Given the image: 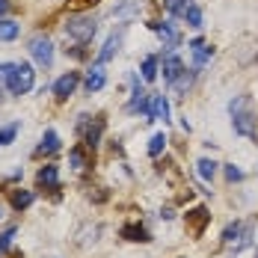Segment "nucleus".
I'll use <instances>...</instances> for the list:
<instances>
[{
    "instance_id": "f257e3e1",
    "label": "nucleus",
    "mask_w": 258,
    "mask_h": 258,
    "mask_svg": "<svg viewBox=\"0 0 258 258\" xmlns=\"http://www.w3.org/2000/svg\"><path fill=\"white\" fill-rule=\"evenodd\" d=\"M229 113H232L234 134H240V137H246V140H255L258 137V122H255V113H252L249 95H234L232 101H229Z\"/></svg>"
},
{
    "instance_id": "f03ea898",
    "label": "nucleus",
    "mask_w": 258,
    "mask_h": 258,
    "mask_svg": "<svg viewBox=\"0 0 258 258\" xmlns=\"http://www.w3.org/2000/svg\"><path fill=\"white\" fill-rule=\"evenodd\" d=\"M95 33H98L95 15H72V18L66 21V36H72L75 42H83V45H86Z\"/></svg>"
},
{
    "instance_id": "7ed1b4c3",
    "label": "nucleus",
    "mask_w": 258,
    "mask_h": 258,
    "mask_svg": "<svg viewBox=\"0 0 258 258\" xmlns=\"http://www.w3.org/2000/svg\"><path fill=\"white\" fill-rule=\"evenodd\" d=\"M223 243L232 249V252H240L252 243V226L249 223H229L226 232H223Z\"/></svg>"
},
{
    "instance_id": "20e7f679",
    "label": "nucleus",
    "mask_w": 258,
    "mask_h": 258,
    "mask_svg": "<svg viewBox=\"0 0 258 258\" xmlns=\"http://www.w3.org/2000/svg\"><path fill=\"white\" fill-rule=\"evenodd\" d=\"M33 83H36L33 66H30V62H15V72H12V78H9V92H12V95H27V92L33 89Z\"/></svg>"
},
{
    "instance_id": "39448f33",
    "label": "nucleus",
    "mask_w": 258,
    "mask_h": 258,
    "mask_svg": "<svg viewBox=\"0 0 258 258\" xmlns=\"http://www.w3.org/2000/svg\"><path fill=\"white\" fill-rule=\"evenodd\" d=\"M27 51H30V56H33L42 69H51V62H53V42L48 39V36H33V39H30V45H27Z\"/></svg>"
},
{
    "instance_id": "423d86ee",
    "label": "nucleus",
    "mask_w": 258,
    "mask_h": 258,
    "mask_svg": "<svg viewBox=\"0 0 258 258\" xmlns=\"http://www.w3.org/2000/svg\"><path fill=\"white\" fill-rule=\"evenodd\" d=\"M78 83H80V75L78 72H66L62 78L53 83V95H56V101H66L75 89H78Z\"/></svg>"
},
{
    "instance_id": "0eeeda50",
    "label": "nucleus",
    "mask_w": 258,
    "mask_h": 258,
    "mask_svg": "<svg viewBox=\"0 0 258 258\" xmlns=\"http://www.w3.org/2000/svg\"><path fill=\"white\" fill-rule=\"evenodd\" d=\"M152 30H155L157 36H160V42H163V48H175L181 42V36H178V30L169 24V21H152Z\"/></svg>"
},
{
    "instance_id": "6e6552de",
    "label": "nucleus",
    "mask_w": 258,
    "mask_h": 258,
    "mask_svg": "<svg viewBox=\"0 0 258 258\" xmlns=\"http://www.w3.org/2000/svg\"><path fill=\"white\" fill-rule=\"evenodd\" d=\"M160 72H163V80L175 83V80L184 75V62H181L175 53H166V56H163V62H160Z\"/></svg>"
},
{
    "instance_id": "1a4fd4ad",
    "label": "nucleus",
    "mask_w": 258,
    "mask_h": 258,
    "mask_svg": "<svg viewBox=\"0 0 258 258\" xmlns=\"http://www.w3.org/2000/svg\"><path fill=\"white\" fill-rule=\"evenodd\" d=\"M208 223H211V211H208V208H202V205L193 208V211L187 214V226H190V232H193V234H202Z\"/></svg>"
},
{
    "instance_id": "9d476101",
    "label": "nucleus",
    "mask_w": 258,
    "mask_h": 258,
    "mask_svg": "<svg viewBox=\"0 0 258 258\" xmlns=\"http://www.w3.org/2000/svg\"><path fill=\"white\" fill-rule=\"evenodd\" d=\"M104 83H107V72H104V62H95L92 66V72L86 75V80H83V86H86V92L92 95V92H98Z\"/></svg>"
},
{
    "instance_id": "9b49d317",
    "label": "nucleus",
    "mask_w": 258,
    "mask_h": 258,
    "mask_svg": "<svg viewBox=\"0 0 258 258\" xmlns=\"http://www.w3.org/2000/svg\"><path fill=\"white\" fill-rule=\"evenodd\" d=\"M149 119L152 122H169V101L166 95H155L149 104Z\"/></svg>"
},
{
    "instance_id": "f8f14e48",
    "label": "nucleus",
    "mask_w": 258,
    "mask_h": 258,
    "mask_svg": "<svg viewBox=\"0 0 258 258\" xmlns=\"http://www.w3.org/2000/svg\"><path fill=\"white\" fill-rule=\"evenodd\" d=\"M190 53H193V66H196V69H202L208 59L214 56V48L205 45L202 39H193V42H190Z\"/></svg>"
},
{
    "instance_id": "ddd939ff",
    "label": "nucleus",
    "mask_w": 258,
    "mask_h": 258,
    "mask_svg": "<svg viewBox=\"0 0 258 258\" xmlns=\"http://www.w3.org/2000/svg\"><path fill=\"white\" fill-rule=\"evenodd\" d=\"M36 181H39L42 187H48V190H59V172H56L53 163H45V166L36 172Z\"/></svg>"
},
{
    "instance_id": "4468645a",
    "label": "nucleus",
    "mask_w": 258,
    "mask_h": 258,
    "mask_svg": "<svg viewBox=\"0 0 258 258\" xmlns=\"http://www.w3.org/2000/svg\"><path fill=\"white\" fill-rule=\"evenodd\" d=\"M101 134H104V119L101 116H95L92 125H89L86 134H83V146H86V149H95V146L101 143Z\"/></svg>"
},
{
    "instance_id": "2eb2a0df",
    "label": "nucleus",
    "mask_w": 258,
    "mask_h": 258,
    "mask_svg": "<svg viewBox=\"0 0 258 258\" xmlns=\"http://www.w3.org/2000/svg\"><path fill=\"white\" fill-rule=\"evenodd\" d=\"M122 237H125V240H134V243H149V240H152V234L146 232V226H140V223L122 226Z\"/></svg>"
},
{
    "instance_id": "dca6fc26",
    "label": "nucleus",
    "mask_w": 258,
    "mask_h": 258,
    "mask_svg": "<svg viewBox=\"0 0 258 258\" xmlns=\"http://www.w3.org/2000/svg\"><path fill=\"white\" fill-rule=\"evenodd\" d=\"M119 45H122V30H119V33H113V36L104 42L101 53H98V62H110V59L119 53Z\"/></svg>"
},
{
    "instance_id": "f3484780",
    "label": "nucleus",
    "mask_w": 258,
    "mask_h": 258,
    "mask_svg": "<svg viewBox=\"0 0 258 258\" xmlns=\"http://www.w3.org/2000/svg\"><path fill=\"white\" fill-rule=\"evenodd\" d=\"M56 149H59L56 131H45V134H42V143H39V155H53Z\"/></svg>"
},
{
    "instance_id": "a211bd4d",
    "label": "nucleus",
    "mask_w": 258,
    "mask_h": 258,
    "mask_svg": "<svg viewBox=\"0 0 258 258\" xmlns=\"http://www.w3.org/2000/svg\"><path fill=\"white\" fill-rule=\"evenodd\" d=\"M196 172H199L202 181H214V175H217V163H214L211 157H199V160H196Z\"/></svg>"
},
{
    "instance_id": "6ab92c4d",
    "label": "nucleus",
    "mask_w": 258,
    "mask_h": 258,
    "mask_svg": "<svg viewBox=\"0 0 258 258\" xmlns=\"http://www.w3.org/2000/svg\"><path fill=\"white\" fill-rule=\"evenodd\" d=\"M33 199H36L33 190H15V193H12V208H15V211H24V208L33 205Z\"/></svg>"
},
{
    "instance_id": "aec40b11",
    "label": "nucleus",
    "mask_w": 258,
    "mask_h": 258,
    "mask_svg": "<svg viewBox=\"0 0 258 258\" xmlns=\"http://www.w3.org/2000/svg\"><path fill=\"white\" fill-rule=\"evenodd\" d=\"M160 72V59L157 56H146L143 59V80H155Z\"/></svg>"
},
{
    "instance_id": "412c9836",
    "label": "nucleus",
    "mask_w": 258,
    "mask_h": 258,
    "mask_svg": "<svg viewBox=\"0 0 258 258\" xmlns=\"http://www.w3.org/2000/svg\"><path fill=\"white\" fill-rule=\"evenodd\" d=\"M12 39H18V24L0 18V42H12Z\"/></svg>"
},
{
    "instance_id": "4be33fe9",
    "label": "nucleus",
    "mask_w": 258,
    "mask_h": 258,
    "mask_svg": "<svg viewBox=\"0 0 258 258\" xmlns=\"http://www.w3.org/2000/svg\"><path fill=\"white\" fill-rule=\"evenodd\" d=\"M69 163H72L75 169H83V166H86V152H83V146H75V149L69 152Z\"/></svg>"
},
{
    "instance_id": "5701e85b",
    "label": "nucleus",
    "mask_w": 258,
    "mask_h": 258,
    "mask_svg": "<svg viewBox=\"0 0 258 258\" xmlns=\"http://www.w3.org/2000/svg\"><path fill=\"white\" fill-rule=\"evenodd\" d=\"M163 149H166V134H155V137L149 140V155L157 157Z\"/></svg>"
},
{
    "instance_id": "b1692460",
    "label": "nucleus",
    "mask_w": 258,
    "mask_h": 258,
    "mask_svg": "<svg viewBox=\"0 0 258 258\" xmlns=\"http://www.w3.org/2000/svg\"><path fill=\"white\" fill-rule=\"evenodd\" d=\"M181 18L190 27H202V9H199V6H187V12H184Z\"/></svg>"
},
{
    "instance_id": "393cba45",
    "label": "nucleus",
    "mask_w": 258,
    "mask_h": 258,
    "mask_svg": "<svg viewBox=\"0 0 258 258\" xmlns=\"http://www.w3.org/2000/svg\"><path fill=\"white\" fill-rule=\"evenodd\" d=\"M163 6H166L172 15H184L187 6H193V3H190V0H163Z\"/></svg>"
},
{
    "instance_id": "a878e982",
    "label": "nucleus",
    "mask_w": 258,
    "mask_h": 258,
    "mask_svg": "<svg viewBox=\"0 0 258 258\" xmlns=\"http://www.w3.org/2000/svg\"><path fill=\"white\" fill-rule=\"evenodd\" d=\"M15 234H18V229H15V226H9L6 232H0V249H3V252H6V249L12 246V240H15Z\"/></svg>"
},
{
    "instance_id": "bb28decb",
    "label": "nucleus",
    "mask_w": 258,
    "mask_h": 258,
    "mask_svg": "<svg viewBox=\"0 0 258 258\" xmlns=\"http://www.w3.org/2000/svg\"><path fill=\"white\" fill-rule=\"evenodd\" d=\"M190 83H193V75H187V72H184V75H181V78L175 80V83H172V89H175L178 95H184V92L190 89Z\"/></svg>"
},
{
    "instance_id": "cd10ccee",
    "label": "nucleus",
    "mask_w": 258,
    "mask_h": 258,
    "mask_svg": "<svg viewBox=\"0 0 258 258\" xmlns=\"http://www.w3.org/2000/svg\"><path fill=\"white\" fill-rule=\"evenodd\" d=\"M15 134H18V125H6V128H0V146H9V143L15 140Z\"/></svg>"
},
{
    "instance_id": "c85d7f7f",
    "label": "nucleus",
    "mask_w": 258,
    "mask_h": 258,
    "mask_svg": "<svg viewBox=\"0 0 258 258\" xmlns=\"http://www.w3.org/2000/svg\"><path fill=\"white\" fill-rule=\"evenodd\" d=\"M12 72H15V62H0V83H9Z\"/></svg>"
},
{
    "instance_id": "c756f323",
    "label": "nucleus",
    "mask_w": 258,
    "mask_h": 258,
    "mask_svg": "<svg viewBox=\"0 0 258 258\" xmlns=\"http://www.w3.org/2000/svg\"><path fill=\"white\" fill-rule=\"evenodd\" d=\"M226 178H229V181H240V178H243V172H240L234 163H229V166H226Z\"/></svg>"
},
{
    "instance_id": "7c9ffc66",
    "label": "nucleus",
    "mask_w": 258,
    "mask_h": 258,
    "mask_svg": "<svg viewBox=\"0 0 258 258\" xmlns=\"http://www.w3.org/2000/svg\"><path fill=\"white\" fill-rule=\"evenodd\" d=\"M72 56H75V59H83V56H86V45H83V42H78V45H75V48H72Z\"/></svg>"
},
{
    "instance_id": "2f4dec72",
    "label": "nucleus",
    "mask_w": 258,
    "mask_h": 258,
    "mask_svg": "<svg viewBox=\"0 0 258 258\" xmlns=\"http://www.w3.org/2000/svg\"><path fill=\"white\" fill-rule=\"evenodd\" d=\"M6 9H9V0H0V18L6 15Z\"/></svg>"
},
{
    "instance_id": "473e14b6",
    "label": "nucleus",
    "mask_w": 258,
    "mask_h": 258,
    "mask_svg": "<svg viewBox=\"0 0 258 258\" xmlns=\"http://www.w3.org/2000/svg\"><path fill=\"white\" fill-rule=\"evenodd\" d=\"M72 3H78V6H86V3H98V0H72Z\"/></svg>"
},
{
    "instance_id": "72a5a7b5",
    "label": "nucleus",
    "mask_w": 258,
    "mask_h": 258,
    "mask_svg": "<svg viewBox=\"0 0 258 258\" xmlns=\"http://www.w3.org/2000/svg\"><path fill=\"white\" fill-rule=\"evenodd\" d=\"M0 98H3V89H0Z\"/></svg>"
},
{
    "instance_id": "f704fd0d",
    "label": "nucleus",
    "mask_w": 258,
    "mask_h": 258,
    "mask_svg": "<svg viewBox=\"0 0 258 258\" xmlns=\"http://www.w3.org/2000/svg\"><path fill=\"white\" fill-rule=\"evenodd\" d=\"M0 217H3V214H0Z\"/></svg>"
},
{
    "instance_id": "c9c22d12",
    "label": "nucleus",
    "mask_w": 258,
    "mask_h": 258,
    "mask_svg": "<svg viewBox=\"0 0 258 258\" xmlns=\"http://www.w3.org/2000/svg\"><path fill=\"white\" fill-rule=\"evenodd\" d=\"M0 252H3V249H0Z\"/></svg>"
},
{
    "instance_id": "e433bc0d",
    "label": "nucleus",
    "mask_w": 258,
    "mask_h": 258,
    "mask_svg": "<svg viewBox=\"0 0 258 258\" xmlns=\"http://www.w3.org/2000/svg\"><path fill=\"white\" fill-rule=\"evenodd\" d=\"M255 59H258V56H255Z\"/></svg>"
}]
</instances>
